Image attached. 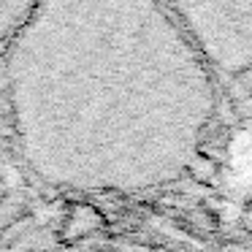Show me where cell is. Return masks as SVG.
<instances>
[{
    "mask_svg": "<svg viewBox=\"0 0 252 252\" xmlns=\"http://www.w3.org/2000/svg\"><path fill=\"white\" fill-rule=\"evenodd\" d=\"M65 179L138 212L233 190L252 133L174 3H100L65 14Z\"/></svg>",
    "mask_w": 252,
    "mask_h": 252,
    "instance_id": "6da1fadb",
    "label": "cell"
},
{
    "mask_svg": "<svg viewBox=\"0 0 252 252\" xmlns=\"http://www.w3.org/2000/svg\"><path fill=\"white\" fill-rule=\"evenodd\" d=\"M214 71L230 111L252 127V3H174Z\"/></svg>",
    "mask_w": 252,
    "mask_h": 252,
    "instance_id": "7a4b0ae2",
    "label": "cell"
}]
</instances>
